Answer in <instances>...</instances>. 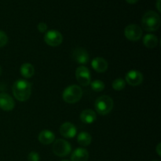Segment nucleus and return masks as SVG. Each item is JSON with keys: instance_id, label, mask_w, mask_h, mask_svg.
I'll return each instance as SVG.
<instances>
[{"instance_id": "20", "label": "nucleus", "mask_w": 161, "mask_h": 161, "mask_svg": "<svg viewBox=\"0 0 161 161\" xmlns=\"http://www.w3.org/2000/svg\"><path fill=\"white\" fill-rule=\"evenodd\" d=\"M91 89L93 90L95 92H101V91H103L105 89V83L100 80H94L92 83H91Z\"/></svg>"}, {"instance_id": "5", "label": "nucleus", "mask_w": 161, "mask_h": 161, "mask_svg": "<svg viewBox=\"0 0 161 161\" xmlns=\"http://www.w3.org/2000/svg\"><path fill=\"white\" fill-rule=\"evenodd\" d=\"M72 151L70 143L64 139H58L53 145V152L56 156L64 157L69 155Z\"/></svg>"}, {"instance_id": "11", "label": "nucleus", "mask_w": 161, "mask_h": 161, "mask_svg": "<svg viewBox=\"0 0 161 161\" xmlns=\"http://www.w3.org/2000/svg\"><path fill=\"white\" fill-rule=\"evenodd\" d=\"M15 106V102L11 96L6 93L0 94V108L4 111H12Z\"/></svg>"}, {"instance_id": "22", "label": "nucleus", "mask_w": 161, "mask_h": 161, "mask_svg": "<svg viewBox=\"0 0 161 161\" xmlns=\"http://www.w3.org/2000/svg\"><path fill=\"white\" fill-rule=\"evenodd\" d=\"M8 36L3 31L0 30V47H3L7 44Z\"/></svg>"}, {"instance_id": "6", "label": "nucleus", "mask_w": 161, "mask_h": 161, "mask_svg": "<svg viewBox=\"0 0 161 161\" xmlns=\"http://www.w3.org/2000/svg\"><path fill=\"white\" fill-rule=\"evenodd\" d=\"M44 41L50 47H58L63 42V36L58 30H49L45 33Z\"/></svg>"}, {"instance_id": "10", "label": "nucleus", "mask_w": 161, "mask_h": 161, "mask_svg": "<svg viewBox=\"0 0 161 161\" xmlns=\"http://www.w3.org/2000/svg\"><path fill=\"white\" fill-rule=\"evenodd\" d=\"M72 58L78 64H86L89 62L90 55L85 49L77 47L72 51Z\"/></svg>"}, {"instance_id": "29", "label": "nucleus", "mask_w": 161, "mask_h": 161, "mask_svg": "<svg viewBox=\"0 0 161 161\" xmlns=\"http://www.w3.org/2000/svg\"><path fill=\"white\" fill-rule=\"evenodd\" d=\"M62 161H69V160H62Z\"/></svg>"}, {"instance_id": "23", "label": "nucleus", "mask_w": 161, "mask_h": 161, "mask_svg": "<svg viewBox=\"0 0 161 161\" xmlns=\"http://www.w3.org/2000/svg\"><path fill=\"white\" fill-rule=\"evenodd\" d=\"M28 161H39L40 160V156L37 152H32L30 153L28 156Z\"/></svg>"}, {"instance_id": "8", "label": "nucleus", "mask_w": 161, "mask_h": 161, "mask_svg": "<svg viewBox=\"0 0 161 161\" xmlns=\"http://www.w3.org/2000/svg\"><path fill=\"white\" fill-rule=\"evenodd\" d=\"M124 36L128 40L132 42L138 41L142 36V28L135 24L129 25L124 29Z\"/></svg>"}, {"instance_id": "18", "label": "nucleus", "mask_w": 161, "mask_h": 161, "mask_svg": "<svg viewBox=\"0 0 161 161\" xmlns=\"http://www.w3.org/2000/svg\"><path fill=\"white\" fill-rule=\"evenodd\" d=\"M143 44L149 49L155 48L158 44V39L153 34H147L143 38Z\"/></svg>"}, {"instance_id": "28", "label": "nucleus", "mask_w": 161, "mask_h": 161, "mask_svg": "<svg viewBox=\"0 0 161 161\" xmlns=\"http://www.w3.org/2000/svg\"><path fill=\"white\" fill-rule=\"evenodd\" d=\"M2 73H3V69H2V67L0 66V76H1Z\"/></svg>"}, {"instance_id": "9", "label": "nucleus", "mask_w": 161, "mask_h": 161, "mask_svg": "<svg viewBox=\"0 0 161 161\" xmlns=\"http://www.w3.org/2000/svg\"><path fill=\"white\" fill-rule=\"evenodd\" d=\"M144 80L142 73L139 71L130 70L126 74L125 82L132 86H137L142 84Z\"/></svg>"}, {"instance_id": "24", "label": "nucleus", "mask_w": 161, "mask_h": 161, "mask_svg": "<svg viewBox=\"0 0 161 161\" xmlns=\"http://www.w3.org/2000/svg\"><path fill=\"white\" fill-rule=\"evenodd\" d=\"M37 28L38 30H39V32L44 33L47 31L48 27H47V25L45 23V22H39L37 25Z\"/></svg>"}, {"instance_id": "30", "label": "nucleus", "mask_w": 161, "mask_h": 161, "mask_svg": "<svg viewBox=\"0 0 161 161\" xmlns=\"http://www.w3.org/2000/svg\"><path fill=\"white\" fill-rule=\"evenodd\" d=\"M152 161H159V160H152Z\"/></svg>"}, {"instance_id": "21", "label": "nucleus", "mask_w": 161, "mask_h": 161, "mask_svg": "<svg viewBox=\"0 0 161 161\" xmlns=\"http://www.w3.org/2000/svg\"><path fill=\"white\" fill-rule=\"evenodd\" d=\"M112 86L115 91H122L125 88L126 86V82L125 80H123L121 78H117L112 83Z\"/></svg>"}, {"instance_id": "3", "label": "nucleus", "mask_w": 161, "mask_h": 161, "mask_svg": "<svg viewBox=\"0 0 161 161\" xmlns=\"http://www.w3.org/2000/svg\"><path fill=\"white\" fill-rule=\"evenodd\" d=\"M83 96V90L80 86L72 84L64 89L62 94V98L69 104H74L78 102Z\"/></svg>"}, {"instance_id": "14", "label": "nucleus", "mask_w": 161, "mask_h": 161, "mask_svg": "<svg viewBox=\"0 0 161 161\" xmlns=\"http://www.w3.org/2000/svg\"><path fill=\"white\" fill-rule=\"evenodd\" d=\"M88 159L89 153L83 148H77L71 155V161H87Z\"/></svg>"}, {"instance_id": "16", "label": "nucleus", "mask_w": 161, "mask_h": 161, "mask_svg": "<svg viewBox=\"0 0 161 161\" xmlns=\"http://www.w3.org/2000/svg\"><path fill=\"white\" fill-rule=\"evenodd\" d=\"M96 119H97V115L92 109H85L80 113V119L83 124H93Z\"/></svg>"}, {"instance_id": "12", "label": "nucleus", "mask_w": 161, "mask_h": 161, "mask_svg": "<svg viewBox=\"0 0 161 161\" xmlns=\"http://www.w3.org/2000/svg\"><path fill=\"white\" fill-rule=\"evenodd\" d=\"M77 129L73 124L70 122H65L60 127V134L64 138H72L76 135Z\"/></svg>"}, {"instance_id": "7", "label": "nucleus", "mask_w": 161, "mask_h": 161, "mask_svg": "<svg viewBox=\"0 0 161 161\" xmlns=\"http://www.w3.org/2000/svg\"><path fill=\"white\" fill-rule=\"evenodd\" d=\"M75 77L81 86H87L91 84V72L88 68L86 66H80L76 69L75 71Z\"/></svg>"}, {"instance_id": "15", "label": "nucleus", "mask_w": 161, "mask_h": 161, "mask_svg": "<svg viewBox=\"0 0 161 161\" xmlns=\"http://www.w3.org/2000/svg\"><path fill=\"white\" fill-rule=\"evenodd\" d=\"M39 142L42 145L51 144L54 142L55 135L50 130H43L39 133Z\"/></svg>"}, {"instance_id": "19", "label": "nucleus", "mask_w": 161, "mask_h": 161, "mask_svg": "<svg viewBox=\"0 0 161 161\" xmlns=\"http://www.w3.org/2000/svg\"><path fill=\"white\" fill-rule=\"evenodd\" d=\"M77 142L82 146H88L92 142V137L89 133L82 131L77 136Z\"/></svg>"}, {"instance_id": "17", "label": "nucleus", "mask_w": 161, "mask_h": 161, "mask_svg": "<svg viewBox=\"0 0 161 161\" xmlns=\"http://www.w3.org/2000/svg\"><path fill=\"white\" fill-rule=\"evenodd\" d=\"M20 74L25 79H29L34 75L35 68L30 63H24L20 66Z\"/></svg>"}, {"instance_id": "4", "label": "nucleus", "mask_w": 161, "mask_h": 161, "mask_svg": "<svg viewBox=\"0 0 161 161\" xmlns=\"http://www.w3.org/2000/svg\"><path fill=\"white\" fill-rule=\"evenodd\" d=\"M113 100L111 97L108 95H102L96 99L94 102V107L98 114L105 116L108 114L113 110Z\"/></svg>"}, {"instance_id": "13", "label": "nucleus", "mask_w": 161, "mask_h": 161, "mask_svg": "<svg viewBox=\"0 0 161 161\" xmlns=\"http://www.w3.org/2000/svg\"><path fill=\"white\" fill-rule=\"evenodd\" d=\"M91 66H92L93 69L94 71L99 72V73H102V72H105L108 69V64L105 58L97 57V58H94L92 60Z\"/></svg>"}, {"instance_id": "2", "label": "nucleus", "mask_w": 161, "mask_h": 161, "mask_svg": "<svg viewBox=\"0 0 161 161\" xmlns=\"http://www.w3.org/2000/svg\"><path fill=\"white\" fill-rule=\"evenodd\" d=\"M142 26L146 31H157L160 26V15L153 10L146 12L142 18Z\"/></svg>"}, {"instance_id": "27", "label": "nucleus", "mask_w": 161, "mask_h": 161, "mask_svg": "<svg viewBox=\"0 0 161 161\" xmlns=\"http://www.w3.org/2000/svg\"><path fill=\"white\" fill-rule=\"evenodd\" d=\"M126 2L129 4H135V3H138V0H126Z\"/></svg>"}, {"instance_id": "1", "label": "nucleus", "mask_w": 161, "mask_h": 161, "mask_svg": "<svg viewBox=\"0 0 161 161\" xmlns=\"http://www.w3.org/2000/svg\"><path fill=\"white\" fill-rule=\"evenodd\" d=\"M13 94L19 102H26L31 97V84L26 80H18L12 87Z\"/></svg>"}, {"instance_id": "26", "label": "nucleus", "mask_w": 161, "mask_h": 161, "mask_svg": "<svg viewBox=\"0 0 161 161\" xmlns=\"http://www.w3.org/2000/svg\"><path fill=\"white\" fill-rule=\"evenodd\" d=\"M160 1H161V0H157V4H156V6H157V10H158L159 13L161 12Z\"/></svg>"}, {"instance_id": "25", "label": "nucleus", "mask_w": 161, "mask_h": 161, "mask_svg": "<svg viewBox=\"0 0 161 161\" xmlns=\"http://www.w3.org/2000/svg\"><path fill=\"white\" fill-rule=\"evenodd\" d=\"M160 148H161V144L160 143H158V145L157 146V148H156V151H157V154H158L159 157H160L161 156Z\"/></svg>"}]
</instances>
